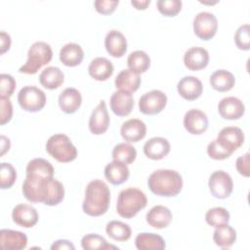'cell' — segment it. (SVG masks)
Wrapping results in <instances>:
<instances>
[{"label": "cell", "instance_id": "cell-48", "mask_svg": "<svg viewBox=\"0 0 250 250\" xmlns=\"http://www.w3.org/2000/svg\"><path fill=\"white\" fill-rule=\"evenodd\" d=\"M0 141H1V152H0V156H3V155L10 149L11 143H10V139L7 138V137L4 136V135H1Z\"/></svg>", "mask_w": 250, "mask_h": 250}, {"label": "cell", "instance_id": "cell-24", "mask_svg": "<svg viewBox=\"0 0 250 250\" xmlns=\"http://www.w3.org/2000/svg\"><path fill=\"white\" fill-rule=\"evenodd\" d=\"M82 103L80 92L75 88H65L59 96V105L62 111L72 114L78 110Z\"/></svg>", "mask_w": 250, "mask_h": 250}, {"label": "cell", "instance_id": "cell-32", "mask_svg": "<svg viewBox=\"0 0 250 250\" xmlns=\"http://www.w3.org/2000/svg\"><path fill=\"white\" fill-rule=\"evenodd\" d=\"M213 240L217 246L223 249L229 248L236 240V230L228 224L217 227L213 233Z\"/></svg>", "mask_w": 250, "mask_h": 250}, {"label": "cell", "instance_id": "cell-19", "mask_svg": "<svg viewBox=\"0 0 250 250\" xmlns=\"http://www.w3.org/2000/svg\"><path fill=\"white\" fill-rule=\"evenodd\" d=\"M104 47L110 56L114 58H121L127 51V39L122 32L112 29L105 35Z\"/></svg>", "mask_w": 250, "mask_h": 250}, {"label": "cell", "instance_id": "cell-25", "mask_svg": "<svg viewBox=\"0 0 250 250\" xmlns=\"http://www.w3.org/2000/svg\"><path fill=\"white\" fill-rule=\"evenodd\" d=\"M114 67L112 62L104 57H98L91 61L88 66L89 75L97 81H105L111 77Z\"/></svg>", "mask_w": 250, "mask_h": 250}, {"label": "cell", "instance_id": "cell-49", "mask_svg": "<svg viewBox=\"0 0 250 250\" xmlns=\"http://www.w3.org/2000/svg\"><path fill=\"white\" fill-rule=\"evenodd\" d=\"M150 4V0H132L131 5L137 10H146Z\"/></svg>", "mask_w": 250, "mask_h": 250}, {"label": "cell", "instance_id": "cell-14", "mask_svg": "<svg viewBox=\"0 0 250 250\" xmlns=\"http://www.w3.org/2000/svg\"><path fill=\"white\" fill-rule=\"evenodd\" d=\"M218 111L224 119L236 120L243 116L245 105L236 97H226L219 102Z\"/></svg>", "mask_w": 250, "mask_h": 250}, {"label": "cell", "instance_id": "cell-13", "mask_svg": "<svg viewBox=\"0 0 250 250\" xmlns=\"http://www.w3.org/2000/svg\"><path fill=\"white\" fill-rule=\"evenodd\" d=\"M208 117L200 109L192 108L184 116V127L191 135H201L208 128Z\"/></svg>", "mask_w": 250, "mask_h": 250}, {"label": "cell", "instance_id": "cell-16", "mask_svg": "<svg viewBox=\"0 0 250 250\" xmlns=\"http://www.w3.org/2000/svg\"><path fill=\"white\" fill-rule=\"evenodd\" d=\"M110 108L117 116H127L134 107V98L132 93L118 90L110 97Z\"/></svg>", "mask_w": 250, "mask_h": 250}, {"label": "cell", "instance_id": "cell-33", "mask_svg": "<svg viewBox=\"0 0 250 250\" xmlns=\"http://www.w3.org/2000/svg\"><path fill=\"white\" fill-rule=\"evenodd\" d=\"M127 64L129 69L141 74L146 72L150 66V59L148 55L142 50L132 52L127 59Z\"/></svg>", "mask_w": 250, "mask_h": 250}, {"label": "cell", "instance_id": "cell-23", "mask_svg": "<svg viewBox=\"0 0 250 250\" xmlns=\"http://www.w3.org/2000/svg\"><path fill=\"white\" fill-rule=\"evenodd\" d=\"M147 224L157 229L167 228L172 222L173 215L169 208L163 205L153 206L146 215Z\"/></svg>", "mask_w": 250, "mask_h": 250}, {"label": "cell", "instance_id": "cell-28", "mask_svg": "<svg viewBox=\"0 0 250 250\" xmlns=\"http://www.w3.org/2000/svg\"><path fill=\"white\" fill-rule=\"evenodd\" d=\"M84 58V51L76 43H67L60 51V61L66 66H76L81 63Z\"/></svg>", "mask_w": 250, "mask_h": 250}, {"label": "cell", "instance_id": "cell-9", "mask_svg": "<svg viewBox=\"0 0 250 250\" xmlns=\"http://www.w3.org/2000/svg\"><path fill=\"white\" fill-rule=\"evenodd\" d=\"M218 30V21L210 12H200L193 19L194 34L202 40H210Z\"/></svg>", "mask_w": 250, "mask_h": 250}, {"label": "cell", "instance_id": "cell-40", "mask_svg": "<svg viewBox=\"0 0 250 250\" xmlns=\"http://www.w3.org/2000/svg\"><path fill=\"white\" fill-rule=\"evenodd\" d=\"M234 43L239 50L250 49V26L248 23L240 25L234 34Z\"/></svg>", "mask_w": 250, "mask_h": 250}, {"label": "cell", "instance_id": "cell-6", "mask_svg": "<svg viewBox=\"0 0 250 250\" xmlns=\"http://www.w3.org/2000/svg\"><path fill=\"white\" fill-rule=\"evenodd\" d=\"M47 152L62 163L73 161L77 157V149L64 134H55L46 143Z\"/></svg>", "mask_w": 250, "mask_h": 250}, {"label": "cell", "instance_id": "cell-10", "mask_svg": "<svg viewBox=\"0 0 250 250\" xmlns=\"http://www.w3.org/2000/svg\"><path fill=\"white\" fill-rule=\"evenodd\" d=\"M167 104V96L160 90H151L144 94L139 100V109L146 115L161 112Z\"/></svg>", "mask_w": 250, "mask_h": 250}, {"label": "cell", "instance_id": "cell-5", "mask_svg": "<svg viewBox=\"0 0 250 250\" xmlns=\"http://www.w3.org/2000/svg\"><path fill=\"white\" fill-rule=\"evenodd\" d=\"M53 58L51 46L44 41L33 43L27 52V61L19 69L21 73L35 74L43 65L48 64Z\"/></svg>", "mask_w": 250, "mask_h": 250}, {"label": "cell", "instance_id": "cell-47", "mask_svg": "<svg viewBox=\"0 0 250 250\" xmlns=\"http://www.w3.org/2000/svg\"><path fill=\"white\" fill-rule=\"evenodd\" d=\"M51 249L52 250H63V249H71V250H74L75 249V247H74V245L70 242V241H68V240H66V239H59V240H57V241H55L53 244H52V246H51Z\"/></svg>", "mask_w": 250, "mask_h": 250}, {"label": "cell", "instance_id": "cell-39", "mask_svg": "<svg viewBox=\"0 0 250 250\" xmlns=\"http://www.w3.org/2000/svg\"><path fill=\"white\" fill-rule=\"evenodd\" d=\"M157 9L165 17H175L182 9L181 0H158Z\"/></svg>", "mask_w": 250, "mask_h": 250}, {"label": "cell", "instance_id": "cell-44", "mask_svg": "<svg viewBox=\"0 0 250 250\" xmlns=\"http://www.w3.org/2000/svg\"><path fill=\"white\" fill-rule=\"evenodd\" d=\"M118 4V0H96L94 2L96 11L102 15H109L113 13Z\"/></svg>", "mask_w": 250, "mask_h": 250}, {"label": "cell", "instance_id": "cell-38", "mask_svg": "<svg viewBox=\"0 0 250 250\" xmlns=\"http://www.w3.org/2000/svg\"><path fill=\"white\" fill-rule=\"evenodd\" d=\"M17 179V172L11 163L2 162L0 166V187L2 189L13 187Z\"/></svg>", "mask_w": 250, "mask_h": 250}, {"label": "cell", "instance_id": "cell-35", "mask_svg": "<svg viewBox=\"0 0 250 250\" xmlns=\"http://www.w3.org/2000/svg\"><path fill=\"white\" fill-rule=\"evenodd\" d=\"M136 157H137L136 148L128 143L117 144L112 149L113 160L122 162L126 165L133 163Z\"/></svg>", "mask_w": 250, "mask_h": 250}, {"label": "cell", "instance_id": "cell-2", "mask_svg": "<svg viewBox=\"0 0 250 250\" xmlns=\"http://www.w3.org/2000/svg\"><path fill=\"white\" fill-rule=\"evenodd\" d=\"M110 203V190L102 180L91 181L85 189L82 203L83 212L92 217H99L106 213Z\"/></svg>", "mask_w": 250, "mask_h": 250}, {"label": "cell", "instance_id": "cell-11", "mask_svg": "<svg viewBox=\"0 0 250 250\" xmlns=\"http://www.w3.org/2000/svg\"><path fill=\"white\" fill-rule=\"evenodd\" d=\"M109 122L110 119L106 104L102 100L91 113L89 118V130L94 135H102L108 129Z\"/></svg>", "mask_w": 250, "mask_h": 250}, {"label": "cell", "instance_id": "cell-41", "mask_svg": "<svg viewBox=\"0 0 250 250\" xmlns=\"http://www.w3.org/2000/svg\"><path fill=\"white\" fill-rule=\"evenodd\" d=\"M207 154L210 158L215 160H224L229 158L232 153L225 148L216 139L208 144Z\"/></svg>", "mask_w": 250, "mask_h": 250}, {"label": "cell", "instance_id": "cell-3", "mask_svg": "<svg viewBox=\"0 0 250 250\" xmlns=\"http://www.w3.org/2000/svg\"><path fill=\"white\" fill-rule=\"evenodd\" d=\"M147 186L152 193L159 196L171 197L181 192L183 179L176 170L158 169L149 175Z\"/></svg>", "mask_w": 250, "mask_h": 250}, {"label": "cell", "instance_id": "cell-42", "mask_svg": "<svg viewBox=\"0 0 250 250\" xmlns=\"http://www.w3.org/2000/svg\"><path fill=\"white\" fill-rule=\"evenodd\" d=\"M0 88H1V97L10 98L16 88V80L14 77L7 73H2L0 75Z\"/></svg>", "mask_w": 250, "mask_h": 250}, {"label": "cell", "instance_id": "cell-43", "mask_svg": "<svg viewBox=\"0 0 250 250\" xmlns=\"http://www.w3.org/2000/svg\"><path fill=\"white\" fill-rule=\"evenodd\" d=\"M0 123L1 125H5L13 116V105L10 98L0 97Z\"/></svg>", "mask_w": 250, "mask_h": 250}, {"label": "cell", "instance_id": "cell-17", "mask_svg": "<svg viewBox=\"0 0 250 250\" xmlns=\"http://www.w3.org/2000/svg\"><path fill=\"white\" fill-rule=\"evenodd\" d=\"M177 91L180 96L187 101L198 99L203 92L201 81L195 76H185L177 84Z\"/></svg>", "mask_w": 250, "mask_h": 250}, {"label": "cell", "instance_id": "cell-7", "mask_svg": "<svg viewBox=\"0 0 250 250\" xmlns=\"http://www.w3.org/2000/svg\"><path fill=\"white\" fill-rule=\"evenodd\" d=\"M20 106L28 112H37L46 104L45 93L35 86H24L18 94Z\"/></svg>", "mask_w": 250, "mask_h": 250}, {"label": "cell", "instance_id": "cell-31", "mask_svg": "<svg viewBox=\"0 0 250 250\" xmlns=\"http://www.w3.org/2000/svg\"><path fill=\"white\" fill-rule=\"evenodd\" d=\"M64 81L63 72L57 66H48L39 75L40 84L49 90L59 88Z\"/></svg>", "mask_w": 250, "mask_h": 250}, {"label": "cell", "instance_id": "cell-27", "mask_svg": "<svg viewBox=\"0 0 250 250\" xmlns=\"http://www.w3.org/2000/svg\"><path fill=\"white\" fill-rule=\"evenodd\" d=\"M141 82L142 79L140 74L132 71L129 68L120 71L114 80L116 89L126 91L129 93L136 92L139 89Z\"/></svg>", "mask_w": 250, "mask_h": 250}, {"label": "cell", "instance_id": "cell-36", "mask_svg": "<svg viewBox=\"0 0 250 250\" xmlns=\"http://www.w3.org/2000/svg\"><path fill=\"white\" fill-rule=\"evenodd\" d=\"M205 221L214 228L227 225L229 222V213L224 207H214L206 212Z\"/></svg>", "mask_w": 250, "mask_h": 250}, {"label": "cell", "instance_id": "cell-22", "mask_svg": "<svg viewBox=\"0 0 250 250\" xmlns=\"http://www.w3.org/2000/svg\"><path fill=\"white\" fill-rule=\"evenodd\" d=\"M0 244L5 250H21L27 245V236L21 231L4 229L0 231Z\"/></svg>", "mask_w": 250, "mask_h": 250}, {"label": "cell", "instance_id": "cell-46", "mask_svg": "<svg viewBox=\"0 0 250 250\" xmlns=\"http://www.w3.org/2000/svg\"><path fill=\"white\" fill-rule=\"evenodd\" d=\"M11 47V37L10 35L5 32L1 31L0 32V54L3 55L5 54Z\"/></svg>", "mask_w": 250, "mask_h": 250}, {"label": "cell", "instance_id": "cell-21", "mask_svg": "<svg viewBox=\"0 0 250 250\" xmlns=\"http://www.w3.org/2000/svg\"><path fill=\"white\" fill-rule=\"evenodd\" d=\"M170 152V143L162 137H153L144 145V153L152 160H160Z\"/></svg>", "mask_w": 250, "mask_h": 250}, {"label": "cell", "instance_id": "cell-30", "mask_svg": "<svg viewBox=\"0 0 250 250\" xmlns=\"http://www.w3.org/2000/svg\"><path fill=\"white\" fill-rule=\"evenodd\" d=\"M210 84L214 90L224 93L233 88L235 78L231 72L226 69H218L211 74Z\"/></svg>", "mask_w": 250, "mask_h": 250}, {"label": "cell", "instance_id": "cell-34", "mask_svg": "<svg viewBox=\"0 0 250 250\" xmlns=\"http://www.w3.org/2000/svg\"><path fill=\"white\" fill-rule=\"evenodd\" d=\"M106 234L113 240L126 241L131 237L132 229L129 225L120 221H110L105 227Z\"/></svg>", "mask_w": 250, "mask_h": 250}, {"label": "cell", "instance_id": "cell-8", "mask_svg": "<svg viewBox=\"0 0 250 250\" xmlns=\"http://www.w3.org/2000/svg\"><path fill=\"white\" fill-rule=\"evenodd\" d=\"M211 194L219 199L228 198L233 189V182L229 174L223 170L213 172L208 181Z\"/></svg>", "mask_w": 250, "mask_h": 250}, {"label": "cell", "instance_id": "cell-45", "mask_svg": "<svg viewBox=\"0 0 250 250\" xmlns=\"http://www.w3.org/2000/svg\"><path fill=\"white\" fill-rule=\"evenodd\" d=\"M249 152H246L242 156H239L235 161V168L237 172L243 177L248 178L250 176V167H249Z\"/></svg>", "mask_w": 250, "mask_h": 250}, {"label": "cell", "instance_id": "cell-15", "mask_svg": "<svg viewBox=\"0 0 250 250\" xmlns=\"http://www.w3.org/2000/svg\"><path fill=\"white\" fill-rule=\"evenodd\" d=\"M12 219L17 225L29 229L34 227L39 219L37 210L28 204H18L12 211Z\"/></svg>", "mask_w": 250, "mask_h": 250}, {"label": "cell", "instance_id": "cell-4", "mask_svg": "<svg viewBox=\"0 0 250 250\" xmlns=\"http://www.w3.org/2000/svg\"><path fill=\"white\" fill-rule=\"evenodd\" d=\"M147 204V198L144 191L137 188H128L118 194L116 211L118 215L125 219L135 217Z\"/></svg>", "mask_w": 250, "mask_h": 250}, {"label": "cell", "instance_id": "cell-1", "mask_svg": "<svg viewBox=\"0 0 250 250\" xmlns=\"http://www.w3.org/2000/svg\"><path fill=\"white\" fill-rule=\"evenodd\" d=\"M53 165L44 158H34L26 165V178L22 184L24 197L33 203L48 206L60 204L64 197L63 185L54 178Z\"/></svg>", "mask_w": 250, "mask_h": 250}, {"label": "cell", "instance_id": "cell-26", "mask_svg": "<svg viewBox=\"0 0 250 250\" xmlns=\"http://www.w3.org/2000/svg\"><path fill=\"white\" fill-rule=\"evenodd\" d=\"M130 175L129 168L126 164L113 160L104 167V177L112 185L118 186L125 183Z\"/></svg>", "mask_w": 250, "mask_h": 250}, {"label": "cell", "instance_id": "cell-37", "mask_svg": "<svg viewBox=\"0 0 250 250\" xmlns=\"http://www.w3.org/2000/svg\"><path fill=\"white\" fill-rule=\"evenodd\" d=\"M81 246L85 250H92V249H109L117 247L112 246L107 243V241L101 235L97 233H88L84 235L81 239Z\"/></svg>", "mask_w": 250, "mask_h": 250}, {"label": "cell", "instance_id": "cell-20", "mask_svg": "<svg viewBox=\"0 0 250 250\" xmlns=\"http://www.w3.org/2000/svg\"><path fill=\"white\" fill-rule=\"evenodd\" d=\"M120 134L126 142L137 143L146 137V125L141 119L132 118L122 124Z\"/></svg>", "mask_w": 250, "mask_h": 250}, {"label": "cell", "instance_id": "cell-18", "mask_svg": "<svg viewBox=\"0 0 250 250\" xmlns=\"http://www.w3.org/2000/svg\"><path fill=\"white\" fill-rule=\"evenodd\" d=\"M209 62V53L202 47H191L184 55L186 67L192 71L203 69Z\"/></svg>", "mask_w": 250, "mask_h": 250}, {"label": "cell", "instance_id": "cell-12", "mask_svg": "<svg viewBox=\"0 0 250 250\" xmlns=\"http://www.w3.org/2000/svg\"><path fill=\"white\" fill-rule=\"evenodd\" d=\"M216 140L225 148L233 153L244 143V134L239 127L228 126L219 132Z\"/></svg>", "mask_w": 250, "mask_h": 250}, {"label": "cell", "instance_id": "cell-29", "mask_svg": "<svg viewBox=\"0 0 250 250\" xmlns=\"http://www.w3.org/2000/svg\"><path fill=\"white\" fill-rule=\"evenodd\" d=\"M135 245L139 250H162L166 247L165 240L153 232H142L135 238Z\"/></svg>", "mask_w": 250, "mask_h": 250}]
</instances>
